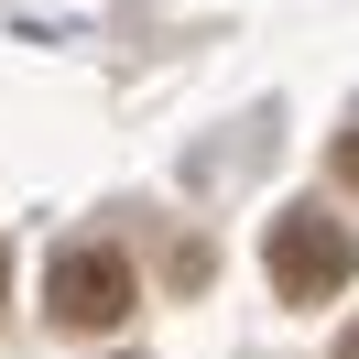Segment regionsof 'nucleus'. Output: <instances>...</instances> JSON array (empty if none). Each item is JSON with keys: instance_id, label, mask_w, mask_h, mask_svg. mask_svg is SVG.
<instances>
[{"instance_id": "nucleus-1", "label": "nucleus", "mask_w": 359, "mask_h": 359, "mask_svg": "<svg viewBox=\"0 0 359 359\" xmlns=\"http://www.w3.org/2000/svg\"><path fill=\"white\" fill-rule=\"evenodd\" d=\"M262 272H272L283 305H327V294L359 272V240H348V218H327V207H283L272 240H262Z\"/></svg>"}, {"instance_id": "nucleus-2", "label": "nucleus", "mask_w": 359, "mask_h": 359, "mask_svg": "<svg viewBox=\"0 0 359 359\" xmlns=\"http://www.w3.org/2000/svg\"><path fill=\"white\" fill-rule=\"evenodd\" d=\"M142 294H131V250L120 240H66L44 262V316L55 327H120Z\"/></svg>"}, {"instance_id": "nucleus-3", "label": "nucleus", "mask_w": 359, "mask_h": 359, "mask_svg": "<svg viewBox=\"0 0 359 359\" xmlns=\"http://www.w3.org/2000/svg\"><path fill=\"white\" fill-rule=\"evenodd\" d=\"M327 163H337V185H359V131H337V153H327Z\"/></svg>"}, {"instance_id": "nucleus-4", "label": "nucleus", "mask_w": 359, "mask_h": 359, "mask_svg": "<svg viewBox=\"0 0 359 359\" xmlns=\"http://www.w3.org/2000/svg\"><path fill=\"white\" fill-rule=\"evenodd\" d=\"M337 359H359V327H348V337H337Z\"/></svg>"}, {"instance_id": "nucleus-5", "label": "nucleus", "mask_w": 359, "mask_h": 359, "mask_svg": "<svg viewBox=\"0 0 359 359\" xmlns=\"http://www.w3.org/2000/svg\"><path fill=\"white\" fill-rule=\"evenodd\" d=\"M0 294H11V250H0Z\"/></svg>"}]
</instances>
